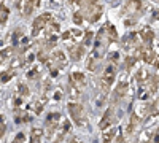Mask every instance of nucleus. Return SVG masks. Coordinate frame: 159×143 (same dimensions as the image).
Returning a JSON list of instances; mask_svg holds the SVG:
<instances>
[{
  "label": "nucleus",
  "mask_w": 159,
  "mask_h": 143,
  "mask_svg": "<svg viewBox=\"0 0 159 143\" xmlns=\"http://www.w3.org/2000/svg\"><path fill=\"white\" fill-rule=\"evenodd\" d=\"M69 113H70V118L73 119V123L76 126H83L84 124V108L83 105H80L76 102H69Z\"/></svg>",
  "instance_id": "f257e3e1"
},
{
  "label": "nucleus",
  "mask_w": 159,
  "mask_h": 143,
  "mask_svg": "<svg viewBox=\"0 0 159 143\" xmlns=\"http://www.w3.org/2000/svg\"><path fill=\"white\" fill-rule=\"evenodd\" d=\"M52 21L51 13H45V15H40L38 18H35L34 25H32V37H37L42 30H45V27Z\"/></svg>",
  "instance_id": "f03ea898"
},
{
  "label": "nucleus",
  "mask_w": 159,
  "mask_h": 143,
  "mask_svg": "<svg viewBox=\"0 0 159 143\" xmlns=\"http://www.w3.org/2000/svg\"><path fill=\"white\" fill-rule=\"evenodd\" d=\"M38 3H40L38 0H21V2L16 3V8L24 18H29L34 13V10L38 7Z\"/></svg>",
  "instance_id": "7ed1b4c3"
},
{
  "label": "nucleus",
  "mask_w": 159,
  "mask_h": 143,
  "mask_svg": "<svg viewBox=\"0 0 159 143\" xmlns=\"http://www.w3.org/2000/svg\"><path fill=\"white\" fill-rule=\"evenodd\" d=\"M59 123H61V114L59 113H51L48 114L46 118V134L48 137H52L54 132H57V127H59Z\"/></svg>",
  "instance_id": "20e7f679"
},
{
  "label": "nucleus",
  "mask_w": 159,
  "mask_h": 143,
  "mask_svg": "<svg viewBox=\"0 0 159 143\" xmlns=\"http://www.w3.org/2000/svg\"><path fill=\"white\" fill-rule=\"evenodd\" d=\"M127 89H129V83L127 81H121L118 86H116V89L113 91V96H111V102L113 103H116L118 100H121L126 94H127Z\"/></svg>",
  "instance_id": "39448f33"
},
{
  "label": "nucleus",
  "mask_w": 159,
  "mask_h": 143,
  "mask_svg": "<svg viewBox=\"0 0 159 143\" xmlns=\"http://www.w3.org/2000/svg\"><path fill=\"white\" fill-rule=\"evenodd\" d=\"M69 54H70V59L72 60H80L83 56H84V46L83 45H78V43H73V45H69Z\"/></svg>",
  "instance_id": "423d86ee"
},
{
  "label": "nucleus",
  "mask_w": 159,
  "mask_h": 143,
  "mask_svg": "<svg viewBox=\"0 0 159 143\" xmlns=\"http://www.w3.org/2000/svg\"><path fill=\"white\" fill-rule=\"evenodd\" d=\"M51 60L56 64L57 69H61V67H64L65 64H67V56L64 54L62 49H56L54 53H52V56H51Z\"/></svg>",
  "instance_id": "0eeeda50"
},
{
  "label": "nucleus",
  "mask_w": 159,
  "mask_h": 143,
  "mask_svg": "<svg viewBox=\"0 0 159 143\" xmlns=\"http://www.w3.org/2000/svg\"><path fill=\"white\" fill-rule=\"evenodd\" d=\"M111 123H113V108H108L107 111H105L102 121L99 123V127L102 129V131H107V129L110 127V124H111Z\"/></svg>",
  "instance_id": "6e6552de"
},
{
  "label": "nucleus",
  "mask_w": 159,
  "mask_h": 143,
  "mask_svg": "<svg viewBox=\"0 0 159 143\" xmlns=\"http://www.w3.org/2000/svg\"><path fill=\"white\" fill-rule=\"evenodd\" d=\"M140 38H142V43L143 45H147V46H151V43H153V37H154V34H153V30L151 29H148V27H143L142 30H140Z\"/></svg>",
  "instance_id": "1a4fd4ad"
},
{
  "label": "nucleus",
  "mask_w": 159,
  "mask_h": 143,
  "mask_svg": "<svg viewBox=\"0 0 159 143\" xmlns=\"http://www.w3.org/2000/svg\"><path fill=\"white\" fill-rule=\"evenodd\" d=\"M84 75L81 73V72H73L70 76H69V83L70 84H75L76 87H81V86H84Z\"/></svg>",
  "instance_id": "9d476101"
},
{
  "label": "nucleus",
  "mask_w": 159,
  "mask_h": 143,
  "mask_svg": "<svg viewBox=\"0 0 159 143\" xmlns=\"http://www.w3.org/2000/svg\"><path fill=\"white\" fill-rule=\"evenodd\" d=\"M140 8H142V3L139 2V0H129V2L124 5V8H123V15H127L129 11L134 15V13L139 11Z\"/></svg>",
  "instance_id": "9b49d317"
},
{
  "label": "nucleus",
  "mask_w": 159,
  "mask_h": 143,
  "mask_svg": "<svg viewBox=\"0 0 159 143\" xmlns=\"http://www.w3.org/2000/svg\"><path fill=\"white\" fill-rule=\"evenodd\" d=\"M147 86H148V92H151V94H154L156 91H157V87H159V78L157 76H154V75H150V78H148V81H147Z\"/></svg>",
  "instance_id": "f8f14e48"
},
{
  "label": "nucleus",
  "mask_w": 159,
  "mask_h": 143,
  "mask_svg": "<svg viewBox=\"0 0 159 143\" xmlns=\"http://www.w3.org/2000/svg\"><path fill=\"white\" fill-rule=\"evenodd\" d=\"M118 137V129H107V132H103V141L111 143Z\"/></svg>",
  "instance_id": "ddd939ff"
},
{
  "label": "nucleus",
  "mask_w": 159,
  "mask_h": 143,
  "mask_svg": "<svg viewBox=\"0 0 159 143\" xmlns=\"http://www.w3.org/2000/svg\"><path fill=\"white\" fill-rule=\"evenodd\" d=\"M139 116L137 114H132L130 116V119H129V124H127V129H126V132H127V135H130L132 132H134V129L137 127V124H139Z\"/></svg>",
  "instance_id": "4468645a"
},
{
  "label": "nucleus",
  "mask_w": 159,
  "mask_h": 143,
  "mask_svg": "<svg viewBox=\"0 0 159 143\" xmlns=\"http://www.w3.org/2000/svg\"><path fill=\"white\" fill-rule=\"evenodd\" d=\"M134 78H135V81L139 83V84H142V83H147L148 81V78H150V75L147 73V70H143V69H140L135 75H134Z\"/></svg>",
  "instance_id": "2eb2a0df"
},
{
  "label": "nucleus",
  "mask_w": 159,
  "mask_h": 143,
  "mask_svg": "<svg viewBox=\"0 0 159 143\" xmlns=\"http://www.w3.org/2000/svg\"><path fill=\"white\" fill-rule=\"evenodd\" d=\"M69 96H70L72 100H78V97H80V87H76L75 84L69 83Z\"/></svg>",
  "instance_id": "dca6fc26"
},
{
  "label": "nucleus",
  "mask_w": 159,
  "mask_h": 143,
  "mask_svg": "<svg viewBox=\"0 0 159 143\" xmlns=\"http://www.w3.org/2000/svg\"><path fill=\"white\" fill-rule=\"evenodd\" d=\"M42 134H43L42 129H34L32 135H30V143H40V140H42Z\"/></svg>",
  "instance_id": "f3484780"
},
{
  "label": "nucleus",
  "mask_w": 159,
  "mask_h": 143,
  "mask_svg": "<svg viewBox=\"0 0 159 143\" xmlns=\"http://www.w3.org/2000/svg\"><path fill=\"white\" fill-rule=\"evenodd\" d=\"M107 29H108V32H107L108 42H115L116 38H118V34H116V29H115V25H111V24H107Z\"/></svg>",
  "instance_id": "a211bd4d"
},
{
  "label": "nucleus",
  "mask_w": 159,
  "mask_h": 143,
  "mask_svg": "<svg viewBox=\"0 0 159 143\" xmlns=\"http://www.w3.org/2000/svg\"><path fill=\"white\" fill-rule=\"evenodd\" d=\"M0 22H2V25H5V22H7V19H8V8L2 3V7H0Z\"/></svg>",
  "instance_id": "6ab92c4d"
},
{
  "label": "nucleus",
  "mask_w": 159,
  "mask_h": 143,
  "mask_svg": "<svg viewBox=\"0 0 159 143\" xmlns=\"http://www.w3.org/2000/svg\"><path fill=\"white\" fill-rule=\"evenodd\" d=\"M86 69L91 70V72H94V70H96V54H94V56H91V57L88 59V62H86Z\"/></svg>",
  "instance_id": "aec40b11"
},
{
  "label": "nucleus",
  "mask_w": 159,
  "mask_h": 143,
  "mask_svg": "<svg viewBox=\"0 0 159 143\" xmlns=\"http://www.w3.org/2000/svg\"><path fill=\"white\" fill-rule=\"evenodd\" d=\"M18 91L21 92V96H24V97L29 96V87L25 86V84H19V86H18Z\"/></svg>",
  "instance_id": "412c9836"
},
{
  "label": "nucleus",
  "mask_w": 159,
  "mask_h": 143,
  "mask_svg": "<svg viewBox=\"0 0 159 143\" xmlns=\"http://www.w3.org/2000/svg\"><path fill=\"white\" fill-rule=\"evenodd\" d=\"M151 114H153V116H157V114H159V99L151 105Z\"/></svg>",
  "instance_id": "4be33fe9"
},
{
  "label": "nucleus",
  "mask_w": 159,
  "mask_h": 143,
  "mask_svg": "<svg viewBox=\"0 0 159 143\" xmlns=\"http://www.w3.org/2000/svg\"><path fill=\"white\" fill-rule=\"evenodd\" d=\"M29 121V114H25V113H21L16 116V123H27Z\"/></svg>",
  "instance_id": "5701e85b"
},
{
  "label": "nucleus",
  "mask_w": 159,
  "mask_h": 143,
  "mask_svg": "<svg viewBox=\"0 0 159 143\" xmlns=\"http://www.w3.org/2000/svg\"><path fill=\"white\" fill-rule=\"evenodd\" d=\"M132 65H135V57L134 56H127L126 57V69H130Z\"/></svg>",
  "instance_id": "b1692460"
},
{
  "label": "nucleus",
  "mask_w": 159,
  "mask_h": 143,
  "mask_svg": "<svg viewBox=\"0 0 159 143\" xmlns=\"http://www.w3.org/2000/svg\"><path fill=\"white\" fill-rule=\"evenodd\" d=\"M22 37V30L21 29H16V32H15V35H13V43H18V38H21Z\"/></svg>",
  "instance_id": "393cba45"
},
{
  "label": "nucleus",
  "mask_w": 159,
  "mask_h": 143,
  "mask_svg": "<svg viewBox=\"0 0 159 143\" xmlns=\"http://www.w3.org/2000/svg\"><path fill=\"white\" fill-rule=\"evenodd\" d=\"M43 102H46V99H45V100H42V102H35V103H34V110H35V113H40V111H42V105H43Z\"/></svg>",
  "instance_id": "a878e982"
},
{
  "label": "nucleus",
  "mask_w": 159,
  "mask_h": 143,
  "mask_svg": "<svg viewBox=\"0 0 159 143\" xmlns=\"http://www.w3.org/2000/svg\"><path fill=\"white\" fill-rule=\"evenodd\" d=\"M24 141H25L24 134H18V135L15 137V140H13V143H24Z\"/></svg>",
  "instance_id": "bb28decb"
},
{
  "label": "nucleus",
  "mask_w": 159,
  "mask_h": 143,
  "mask_svg": "<svg viewBox=\"0 0 159 143\" xmlns=\"http://www.w3.org/2000/svg\"><path fill=\"white\" fill-rule=\"evenodd\" d=\"M10 54H11V48L3 49V51H2V62H5V59H8V57H10Z\"/></svg>",
  "instance_id": "cd10ccee"
},
{
  "label": "nucleus",
  "mask_w": 159,
  "mask_h": 143,
  "mask_svg": "<svg viewBox=\"0 0 159 143\" xmlns=\"http://www.w3.org/2000/svg\"><path fill=\"white\" fill-rule=\"evenodd\" d=\"M11 76H13L11 72H10V73H5V72H3V73H2V83H8V81L11 80Z\"/></svg>",
  "instance_id": "c85d7f7f"
},
{
  "label": "nucleus",
  "mask_w": 159,
  "mask_h": 143,
  "mask_svg": "<svg viewBox=\"0 0 159 143\" xmlns=\"http://www.w3.org/2000/svg\"><path fill=\"white\" fill-rule=\"evenodd\" d=\"M91 38H92V32H88L84 35V38H83V43L84 45H91Z\"/></svg>",
  "instance_id": "c756f323"
},
{
  "label": "nucleus",
  "mask_w": 159,
  "mask_h": 143,
  "mask_svg": "<svg viewBox=\"0 0 159 143\" xmlns=\"http://www.w3.org/2000/svg\"><path fill=\"white\" fill-rule=\"evenodd\" d=\"M38 75H40V69H35L27 73V78H38Z\"/></svg>",
  "instance_id": "7c9ffc66"
},
{
  "label": "nucleus",
  "mask_w": 159,
  "mask_h": 143,
  "mask_svg": "<svg viewBox=\"0 0 159 143\" xmlns=\"http://www.w3.org/2000/svg\"><path fill=\"white\" fill-rule=\"evenodd\" d=\"M5 131H7V129H5V121H3V118H2V121H0V137H5Z\"/></svg>",
  "instance_id": "2f4dec72"
},
{
  "label": "nucleus",
  "mask_w": 159,
  "mask_h": 143,
  "mask_svg": "<svg viewBox=\"0 0 159 143\" xmlns=\"http://www.w3.org/2000/svg\"><path fill=\"white\" fill-rule=\"evenodd\" d=\"M73 22H75V24H81V22H83V18H81V15H80V13H75V15H73Z\"/></svg>",
  "instance_id": "473e14b6"
},
{
  "label": "nucleus",
  "mask_w": 159,
  "mask_h": 143,
  "mask_svg": "<svg viewBox=\"0 0 159 143\" xmlns=\"http://www.w3.org/2000/svg\"><path fill=\"white\" fill-rule=\"evenodd\" d=\"M72 35H73V37H83V32L78 30V29H73V30H72Z\"/></svg>",
  "instance_id": "72a5a7b5"
},
{
  "label": "nucleus",
  "mask_w": 159,
  "mask_h": 143,
  "mask_svg": "<svg viewBox=\"0 0 159 143\" xmlns=\"http://www.w3.org/2000/svg\"><path fill=\"white\" fill-rule=\"evenodd\" d=\"M84 2H86V5H96L97 0H84Z\"/></svg>",
  "instance_id": "f704fd0d"
},
{
  "label": "nucleus",
  "mask_w": 159,
  "mask_h": 143,
  "mask_svg": "<svg viewBox=\"0 0 159 143\" xmlns=\"http://www.w3.org/2000/svg\"><path fill=\"white\" fill-rule=\"evenodd\" d=\"M61 97H62V96H61V91H57L56 96H54V99H56V100H61Z\"/></svg>",
  "instance_id": "c9c22d12"
},
{
  "label": "nucleus",
  "mask_w": 159,
  "mask_h": 143,
  "mask_svg": "<svg viewBox=\"0 0 159 143\" xmlns=\"http://www.w3.org/2000/svg\"><path fill=\"white\" fill-rule=\"evenodd\" d=\"M153 2H156V3H159V0H153Z\"/></svg>",
  "instance_id": "e433bc0d"
}]
</instances>
